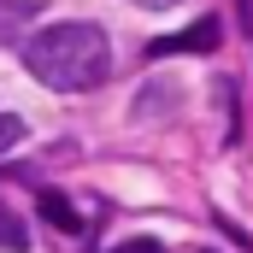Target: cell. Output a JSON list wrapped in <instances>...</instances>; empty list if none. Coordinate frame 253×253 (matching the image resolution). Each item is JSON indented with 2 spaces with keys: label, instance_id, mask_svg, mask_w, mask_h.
<instances>
[{
  "label": "cell",
  "instance_id": "1",
  "mask_svg": "<svg viewBox=\"0 0 253 253\" xmlns=\"http://www.w3.org/2000/svg\"><path fill=\"white\" fill-rule=\"evenodd\" d=\"M24 65L42 88L59 94H88L112 77V47L94 24H47L42 36L24 42Z\"/></svg>",
  "mask_w": 253,
  "mask_h": 253
},
{
  "label": "cell",
  "instance_id": "2",
  "mask_svg": "<svg viewBox=\"0 0 253 253\" xmlns=\"http://www.w3.org/2000/svg\"><path fill=\"white\" fill-rule=\"evenodd\" d=\"M218 47V24L212 18H200V24H189L183 36H159L153 47H147V59H177V53H212Z\"/></svg>",
  "mask_w": 253,
  "mask_h": 253
},
{
  "label": "cell",
  "instance_id": "3",
  "mask_svg": "<svg viewBox=\"0 0 253 253\" xmlns=\"http://www.w3.org/2000/svg\"><path fill=\"white\" fill-rule=\"evenodd\" d=\"M24 248H30V224H24V212H12L0 200V253H24Z\"/></svg>",
  "mask_w": 253,
  "mask_h": 253
},
{
  "label": "cell",
  "instance_id": "4",
  "mask_svg": "<svg viewBox=\"0 0 253 253\" xmlns=\"http://www.w3.org/2000/svg\"><path fill=\"white\" fill-rule=\"evenodd\" d=\"M42 218H47L53 230H65V236H77V230H83V218H77V206H71L65 194H42Z\"/></svg>",
  "mask_w": 253,
  "mask_h": 253
},
{
  "label": "cell",
  "instance_id": "5",
  "mask_svg": "<svg viewBox=\"0 0 253 253\" xmlns=\"http://www.w3.org/2000/svg\"><path fill=\"white\" fill-rule=\"evenodd\" d=\"M18 141H24V118H12V112H0V159H6V153H12Z\"/></svg>",
  "mask_w": 253,
  "mask_h": 253
},
{
  "label": "cell",
  "instance_id": "6",
  "mask_svg": "<svg viewBox=\"0 0 253 253\" xmlns=\"http://www.w3.org/2000/svg\"><path fill=\"white\" fill-rule=\"evenodd\" d=\"M112 253H165V248H159V242H118Z\"/></svg>",
  "mask_w": 253,
  "mask_h": 253
},
{
  "label": "cell",
  "instance_id": "7",
  "mask_svg": "<svg viewBox=\"0 0 253 253\" xmlns=\"http://www.w3.org/2000/svg\"><path fill=\"white\" fill-rule=\"evenodd\" d=\"M135 6H153V12H165V6H177V0H135Z\"/></svg>",
  "mask_w": 253,
  "mask_h": 253
}]
</instances>
